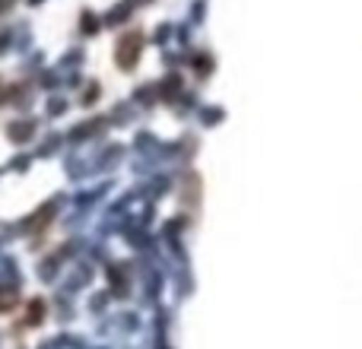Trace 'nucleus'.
Masks as SVG:
<instances>
[{
    "instance_id": "obj_1",
    "label": "nucleus",
    "mask_w": 362,
    "mask_h": 349,
    "mask_svg": "<svg viewBox=\"0 0 362 349\" xmlns=\"http://www.w3.org/2000/svg\"><path fill=\"white\" fill-rule=\"evenodd\" d=\"M140 54H144V32L140 29L121 32L118 42H115V64H118L121 70H134Z\"/></svg>"
},
{
    "instance_id": "obj_4",
    "label": "nucleus",
    "mask_w": 362,
    "mask_h": 349,
    "mask_svg": "<svg viewBox=\"0 0 362 349\" xmlns=\"http://www.w3.org/2000/svg\"><path fill=\"white\" fill-rule=\"evenodd\" d=\"M32 127H35L32 121H23V124H13V127H10V137H13V140H29V137H32V134H29Z\"/></svg>"
},
{
    "instance_id": "obj_3",
    "label": "nucleus",
    "mask_w": 362,
    "mask_h": 349,
    "mask_svg": "<svg viewBox=\"0 0 362 349\" xmlns=\"http://www.w3.org/2000/svg\"><path fill=\"white\" fill-rule=\"evenodd\" d=\"M45 318V302L42 299H32L29 302V314H25V324H38V321H42Z\"/></svg>"
},
{
    "instance_id": "obj_2",
    "label": "nucleus",
    "mask_w": 362,
    "mask_h": 349,
    "mask_svg": "<svg viewBox=\"0 0 362 349\" xmlns=\"http://www.w3.org/2000/svg\"><path fill=\"white\" fill-rule=\"evenodd\" d=\"M19 305V292L13 286H0V314L13 312V308Z\"/></svg>"
}]
</instances>
